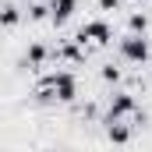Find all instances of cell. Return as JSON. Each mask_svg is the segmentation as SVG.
I'll return each instance as SVG.
<instances>
[{"mask_svg": "<svg viewBox=\"0 0 152 152\" xmlns=\"http://www.w3.org/2000/svg\"><path fill=\"white\" fill-rule=\"evenodd\" d=\"M99 78H103L106 85H120V78H124V71H120L117 64H103V67H99Z\"/></svg>", "mask_w": 152, "mask_h": 152, "instance_id": "cell-11", "label": "cell"}, {"mask_svg": "<svg viewBox=\"0 0 152 152\" xmlns=\"http://www.w3.org/2000/svg\"><path fill=\"white\" fill-rule=\"evenodd\" d=\"M138 113H142L138 99H134L131 92H120V88H117L113 96H110V103H106V113H103V124H106V120H134Z\"/></svg>", "mask_w": 152, "mask_h": 152, "instance_id": "cell-4", "label": "cell"}, {"mask_svg": "<svg viewBox=\"0 0 152 152\" xmlns=\"http://www.w3.org/2000/svg\"><path fill=\"white\" fill-rule=\"evenodd\" d=\"M138 4H152V0H138Z\"/></svg>", "mask_w": 152, "mask_h": 152, "instance_id": "cell-13", "label": "cell"}, {"mask_svg": "<svg viewBox=\"0 0 152 152\" xmlns=\"http://www.w3.org/2000/svg\"><path fill=\"white\" fill-rule=\"evenodd\" d=\"M50 57H53V50L46 42H28V50H25V64L28 67H46Z\"/></svg>", "mask_w": 152, "mask_h": 152, "instance_id": "cell-7", "label": "cell"}, {"mask_svg": "<svg viewBox=\"0 0 152 152\" xmlns=\"http://www.w3.org/2000/svg\"><path fill=\"white\" fill-rule=\"evenodd\" d=\"M117 57L124 64H134V67L149 64L152 46H149V39H145V32H127L124 39H117Z\"/></svg>", "mask_w": 152, "mask_h": 152, "instance_id": "cell-2", "label": "cell"}, {"mask_svg": "<svg viewBox=\"0 0 152 152\" xmlns=\"http://www.w3.org/2000/svg\"><path fill=\"white\" fill-rule=\"evenodd\" d=\"M50 7H53V14H50V25L53 28H64L78 14V0H50Z\"/></svg>", "mask_w": 152, "mask_h": 152, "instance_id": "cell-6", "label": "cell"}, {"mask_svg": "<svg viewBox=\"0 0 152 152\" xmlns=\"http://www.w3.org/2000/svg\"><path fill=\"white\" fill-rule=\"evenodd\" d=\"M127 32H149V14L145 11H131L127 14Z\"/></svg>", "mask_w": 152, "mask_h": 152, "instance_id": "cell-10", "label": "cell"}, {"mask_svg": "<svg viewBox=\"0 0 152 152\" xmlns=\"http://www.w3.org/2000/svg\"><path fill=\"white\" fill-rule=\"evenodd\" d=\"M25 4H36V0H25Z\"/></svg>", "mask_w": 152, "mask_h": 152, "instance_id": "cell-14", "label": "cell"}, {"mask_svg": "<svg viewBox=\"0 0 152 152\" xmlns=\"http://www.w3.org/2000/svg\"><path fill=\"white\" fill-rule=\"evenodd\" d=\"M85 57H88V46L85 42H78L75 36L71 39H60L57 46H53V60H64V64H85Z\"/></svg>", "mask_w": 152, "mask_h": 152, "instance_id": "cell-5", "label": "cell"}, {"mask_svg": "<svg viewBox=\"0 0 152 152\" xmlns=\"http://www.w3.org/2000/svg\"><path fill=\"white\" fill-rule=\"evenodd\" d=\"M106 138H110L113 145H127L134 134H131V127H127L124 120H106Z\"/></svg>", "mask_w": 152, "mask_h": 152, "instance_id": "cell-8", "label": "cell"}, {"mask_svg": "<svg viewBox=\"0 0 152 152\" xmlns=\"http://www.w3.org/2000/svg\"><path fill=\"white\" fill-rule=\"evenodd\" d=\"M75 39L85 42V46H110V42H113V25H110L106 18H88V21L75 32Z\"/></svg>", "mask_w": 152, "mask_h": 152, "instance_id": "cell-3", "label": "cell"}, {"mask_svg": "<svg viewBox=\"0 0 152 152\" xmlns=\"http://www.w3.org/2000/svg\"><path fill=\"white\" fill-rule=\"evenodd\" d=\"M96 7H99L103 14H110V11H120V7H124V0H96Z\"/></svg>", "mask_w": 152, "mask_h": 152, "instance_id": "cell-12", "label": "cell"}, {"mask_svg": "<svg viewBox=\"0 0 152 152\" xmlns=\"http://www.w3.org/2000/svg\"><path fill=\"white\" fill-rule=\"evenodd\" d=\"M36 99L39 103H75L78 99V75L67 67L46 71L36 81Z\"/></svg>", "mask_w": 152, "mask_h": 152, "instance_id": "cell-1", "label": "cell"}, {"mask_svg": "<svg viewBox=\"0 0 152 152\" xmlns=\"http://www.w3.org/2000/svg\"><path fill=\"white\" fill-rule=\"evenodd\" d=\"M0 18H4V28H7V32H14V28L21 25V18H25V14H21V7H18L14 0H4V11H0Z\"/></svg>", "mask_w": 152, "mask_h": 152, "instance_id": "cell-9", "label": "cell"}]
</instances>
